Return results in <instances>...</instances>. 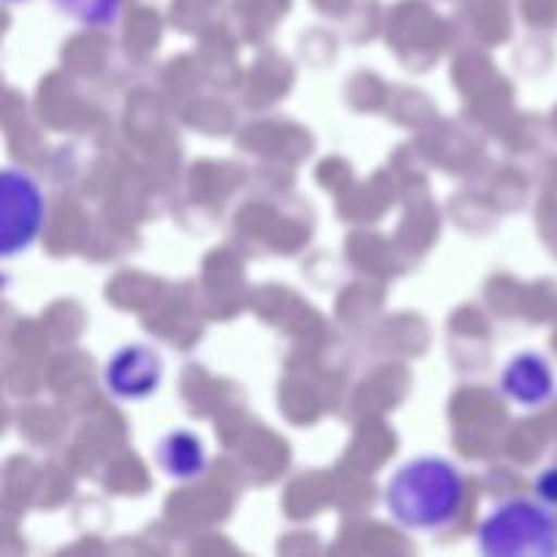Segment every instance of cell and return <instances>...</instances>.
<instances>
[{
	"label": "cell",
	"mask_w": 557,
	"mask_h": 557,
	"mask_svg": "<svg viewBox=\"0 0 557 557\" xmlns=\"http://www.w3.org/2000/svg\"><path fill=\"white\" fill-rule=\"evenodd\" d=\"M466 479L446 457H413L386 484V509L406 531L435 533L457 522L466 509Z\"/></svg>",
	"instance_id": "cell-1"
},
{
	"label": "cell",
	"mask_w": 557,
	"mask_h": 557,
	"mask_svg": "<svg viewBox=\"0 0 557 557\" xmlns=\"http://www.w3.org/2000/svg\"><path fill=\"white\" fill-rule=\"evenodd\" d=\"M500 392L509 403L520 408H542L555 395V375L549 370L547 359L539 354L525 351L509 359L498 379Z\"/></svg>",
	"instance_id": "cell-5"
},
{
	"label": "cell",
	"mask_w": 557,
	"mask_h": 557,
	"mask_svg": "<svg viewBox=\"0 0 557 557\" xmlns=\"http://www.w3.org/2000/svg\"><path fill=\"white\" fill-rule=\"evenodd\" d=\"M44 223V194L30 174L14 166L0 180V250L5 259L20 256L36 243Z\"/></svg>",
	"instance_id": "cell-3"
},
{
	"label": "cell",
	"mask_w": 557,
	"mask_h": 557,
	"mask_svg": "<svg viewBox=\"0 0 557 557\" xmlns=\"http://www.w3.org/2000/svg\"><path fill=\"white\" fill-rule=\"evenodd\" d=\"M163 381L161 354L145 343L117 348L103 368V386L117 400L134 403L156 395Z\"/></svg>",
	"instance_id": "cell-4"
},
{
	"label": "cell",
	"mask_w": 557,
	"mask_h": 557,
	"mask_svg": "<svg viewBox=\"0 0 557 557\" xmlns=\"http://www.w3.org/2000/svg\"><path fill=\"white\" fill-rule=\"evenodd\" d=\"M539 498L547 500V504H557V468H549L547 473H542L536 482Z\"/></svg>",
	"instance_id": "cell-8"
},
{
	"label": "cell",
	"mask_w": 557,
	"mask_h": 557,
	"mask_svg": "<svg viewBox=\"0 0 557 557\" xmlns=\"http://www.w3.org/2000/svg\"><path fill=\"white\" fill-rule=\"evenodd\" d=\"M158 466L166 476L177 482H194L207 471V449L201 438L190 430L177 428L163 435L156 446Z\"/></svg>",
	"instance_id": "cell-6"
},
{
	"label": "cell",
	"mask_w": 557,
	"mask_h": 557,
	"mask_svg": "<svg viewBox=\"0 0 557 557\" xmlns=\"http://www.w3.org/2000/svg\"><path fill=\"white\" fill-rule=\"evenodd\" d=\"M60 11L85 25H112L120 14L123 0H54Z\"/></svg>",
	"instance_id": "cell-7"
},
{
	"label": "cell",
	"mask_w": 557,
	"mask_h": 557,
	"mask_svg": "<svg viewBox=\"0 0 557 557\" xmlns=\"http://www.w3.org/2000/svg\"><path fill=\"white\" fill-rule=\"evenodd\" d=\"M476 542L487 557H547L557 553V522L542 504L515 498L484 517Z\"/></svg>",
	"instance_id": "cell-2"
}]
</instances>
